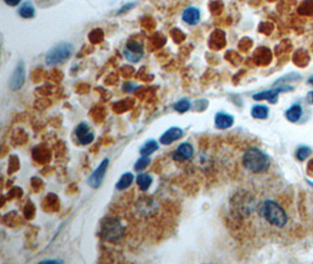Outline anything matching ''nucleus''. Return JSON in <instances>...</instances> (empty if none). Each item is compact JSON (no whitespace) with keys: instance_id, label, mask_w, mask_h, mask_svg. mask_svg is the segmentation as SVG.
Instances as JSON below:
<instances>
[{"instance_id":"b1692460","label":"nucleus","mask_w":313,"mask_h":264,"mask_svg":"<svg viewBox=\"0 0 313 264\" xmlns=\"http://www.w3.org/2000/svg\"><path fill=\"white\" fill-rule=\"evenodd\" d=\"M4 1H5L6 5L11 6V7H14V6L19 5L22 0H4Z\"/></svg>"},{"instance_id":"bb28decb","label":"nucleus","mask_w":313,"mask_h":264,"mask_svg":"<svg viewBox=\"0 0 313 264\" xmlns=\"http://www.w3.org/2000/svg\"><path fill=\"white\" fill-rule=\"evenodd\" d=\"M308 82L310 83V85H312V86H313V77L310 78V79L308 80Z\"/></svg>"},{"instance_id":"9b49d317","label":"nucleus","mask_w":313,"mask_h":264,"mask_svg":"<svg viewBox=\"0 0 313 264\" xmlns=\"http://www.w3.org/2000/svg\"><path fill=\"white\" fill-rule=\"evenodd\" d=\"M183 136V131L179 127H171L170 130L164 132V134L159 137V142L162 145H170V143L175 142V141L180 140Z\"/></svg>"},{"instance_id":"412c9836","label":"nucleus","mask_w":313,"mask_h":264,"mask_svg":"<svg viewBox=\"0 0 313 264\" xmlns=\"http://www.w3.org/2000/svg\"><path fill=\"white\" fill-rule=\"evenodd\" d=\"M311 153H312V151L309 148V147L303 146V147H299V148L297 149L296 157L299 161H304V160H306V158H308L310 155H311Z\"/></svg>"},{"instance_id":"20e7f679","label":"nucleus","mask_w":313,"mask_h":264,"mask_svg":"<svg viewBox=\"0 0 313 264\" xmlns=\"http://www.w3.org/2000/svg\"><path fill=\"white\" fill-rule=\"evenodd\" d=\"M123 227L116 218H108L102 224V238L108 242H116L122 238Z\"/></svg>"},{"instance_id":"6ab92c4d","label":"nucleus","mask_w":313,"mask_h":264,"mask_svg":"<svg viewBox=\"0 0 313 264\" xmlns=\"http://www.w3.org/2000/svg\"><path fill=\"white\" fill-rule=\"evenodd\" d=\"M136 184L140 189L147 190L150 187V185L153 184V178L148 174H138L136 178Z\"/></svg>"},{"instance_id":"f257e3e1","label":"nucleus","mask_w":313,"mask_h":264,"mask_svg":"<svg viewBox=\"0 0 313 264\" xmlns=\"http://www.w3.org/2000/svg\"><path fill=\"white\" fill-rule=\"evenodd\" d=\"M257 211L261 217H263L270 226L284 228L288 222V216L285 209L273 200H264L258 205Z\"/></svg>"},{"instance_id":"f3484780","label":"nucleus","mask_w":313,"mask_h":264,"mask_svg":"<svg viewBox=\"0 0 313 264\" xmlns=\"http://www.w3.org/2000/svg\"><path fill=\"white\" fill-rule=\"evenodd\" d=\"M134 182V175L131 173H126L120 178L119 182L116 184L117 190H125V189L129 188L131 184Z\"/></svg>"},{"instance_id":"7ed1b4c3","label":"nucleus","mask_w":313,"mask_h":264,"mask_svg":"<svg viewBox=\"0 0 313 264\" xmlns=\"http://www.w3.org/2000/svg\"><path fill=\"white\" fill-rule=\"evenodd\" d=\"M73 52V46L68 43H61L54 46L46 55V64L48 66H55L65 62L69 59Z\"/></svg>"},{"instance_id":"dca6fc26","label":"nucleus","mask_w":313,"mask_h":264,"mask_svg":"<svg viewBox=\"0 0 313 264\" xmlns=\"http://www.w3.org/2000/svg\"><path fill=\"white\" fill-rule=\"evenodd\" d=\"M158 147H159V145L157 142H156L155 140L147 141V142L144 143V145L141 147V149H140L141 157H149V155H152L153 153L157 151Z\"/></svg>"},{"instance_id":"ddd939ff","label":"nucleus","mask_w":313,"mask_h":264,"mask_svg":"<svg viewBox=\"0 0 313 264\" xmlns=\"http://www.w3.org/2000/svg\"><path fill=\"white\" fill-rule=\"evenodd\" d=\"M234 116L230 114L219 112L215 116V126L217 130H228L234 125Z\"/></svg>"},{"instance_id":"393cba45","label":"nucleus","mask_w":313,"mask_h":264,"mask_svg":"<svg viewBox=\"0 0 313 264\" xmlns=\"http://www.w3.org/2000/svg\"><path fill=\"white\" fill-rule=\"evenodd\" d=\"M62 261L60 260H46V261H41L40 263H61Z\"/></svg>"},{"instance_id":"9d476101","label":"nucleus","mask_w":313,"mask_h":264,"mask_svg":"<svg viewBox=\"0 0 313 264\" xmlns=\"http://www.w3.org/2000/svg\"><path fill=\"white\" fill-rule=\"evenodd\" d=\"M24 81H25V67H24L23 62H20L16 67V70H14L13 74H12L11 77L10 87L12 91H17V89L22 88V86L24 85Z\"/></svg>"},{"instance_id":"423d86ee","label":"nucleus","mask_w":313,"mask_h":264,"mask_svg":"<svg viewBox=\"0 0 313 264\" xmlns=\"http://www.w3.org/2000/svg\"><path fill=\"white\" fill-rule=\"evenodd\" d=\"M293 89V87L291 86H282V87H277L276 89H269V91L265 92H261L255 94L254 98L255 100L261 101V100H267L270 104H276L277 100H278V95L279 93L282 92H290Z\"/></svg>"},{"instance_id":"6e6552de","label":"nucleus","mask_w":313,"mask_h":264,"mask_svg":"<svg viewBox=\"0 0 313 264\" xmlns=\"http://www.w3.org/2000/svg\"><path fill=\"white\" fill-rule=\"evenodd\" d=\"M75 135H77L78 141L83 146L89 145L94 140V133L90 132L89 126L85 122H81L80 125H78V127L75 128Z\"/></svg>"},{"instance_id":"f8f14e48","label":"nucleus","mask_w":313,"mask_h":264,"mask_svg":"<svg viewBox=\"0 0 313 264\" xmlns=\"http://www.w3.org/2000/svg\"><path fill=\"white\" fill-rule=\"evenodd\" d=\"M182 19L183 22H184L185 24H188V25H197L198 23H200V19H201V12L198 8L196 7H188L185 8L184 11H183L182 13Z\"/></svg>"},{"instance_id":"39448f33","label":"nucleus","mask_w":313,"mask_h":264,"mask_svg":"<svg viewBox=\"0 0 313 264\" xmlns=\"http://www.w3.org/2000/svg\"><path fill=\"white\" fill-rule=\"evenodd\" d=\"M108 164H109V160H108V158H104V160L99 164V167L92 173V175H90L88 179V185H90V187L96 189L102 185L104 175H106L107 173Z\"/></svg>"},{"instance_id":"4be33fe9","label":"nucleus","mask_w":313,"mask_h":264,"mask_svg":"<svg viewBox=\"0 0 313 264\" xmlns=\"http://www.w3.org/2000/svg\"><path fill=\"white\" fill-rule=\"evenodd\" d=\"M299 13L312 14L313 13V0H306L299 6Z\"/></svg>"},{"instance_id":"f03ea898","label":"nucleus","mask_w":313,"mask_h":264,"mask_svg":"<svg viewBox=\"0 0 313 264\" xmlns=\"http://www.w3.org/2000/svg\"><path fill=\"white\" fill-rule=\"evenodd\" d=\"M242 162L243 167L252 174L265 173L271 166V158L269 155L256 147L246 149L243 154Z\"/></svg>"},{"instance_id":"aec40b11","label":"nucleus","mask_w":313,"mask_h":264,"mask_svg":"<svg viewBox=\"0 0 313 264\" xmlns=\"http://www.w3.org/2000/svg\"><path fill=\"white\" fill-rule=\"evenodd\" d=\"M190 107H191L190 101H189L188 99H182V100L177 101V103L174 104L173 108L174 110H176V112L179 113H185L190 109Z\"/></svg>"},{"instance_id":"a878e982","label":"nucleus","mask_w":313,"mask_h":264,"mask_svg":"<svg viewBox=\"0 0 313 264\" xmlns=\"http://www.w3.org/2000/svg\"><path fill=\"white\" fill-rule=\"evenodd\" d=\"M309 104H313V92H310L308 94V98H306Z\"/></svg>"},{"instance_id":"4468645a","label":"nucleus","mask_w":313,"mask_h":264,"mask_svg":"<svg viewBox=\"0 0 313 264\" xmlns=\"http://www.w3.org/2000/svg\"><path fill=\"white\" fill-rule=\"evenodd\" d=\"M302 113L303 109L302 107H300V105H293V106H291L287 110L285 116H287V119L290 122H297L298 120L302 118Z\"/></svg>"},{"instance_id":"a211bd4d","label":"nucleus","mask_w":313,"mask_h":264,"mask_svg":"<svg viewBox=\"0 0 313 264\" xmlns=\"http://www.w3.org/2000/svg\"><path fill=\"white\" fill-rule=\"evenodd\" d=\"M18 13H19V16L24 18V19H31V18L35 16V10L29 2H25V4L20 6Z\"/></svg>"},{"instance_id":"2eb2a0df","label":"nucleus","mask_w":313,"mask_h":264,"mask_svg":"<svg viewBox=\"0 0 313 264\" xmlns=\"http://www.w3.org/2000/svg\"><path fill=\"white\" fill-rule=\"evenodd\" d=\"M252 118L258 120H265L269 116V108L264 105H256L251 109Z\"/></svg>"},{"instance_id":"1a4fd4ad","label":"nucleus","mask_w":313,"mask_h":264,"mask_svg":"<svg viewBox=\"0 0 313 264\" xmlns=\"http://www.w3.org/2000/svg\"><path fill=\"white\" fill-rule=\"evenodd\" d=\"M194 153H195V149L191 143L189 142L181 143V145L175 149V152L173 153V158L175 161L190 160V158L194 157Z\"/></svg>"},{"instance_id":"5701e85b","label":"nucleus","mask_w":313,"mask_h":264,"mask_svg":"<svg viewBox=\"0 0 313 264\" xmlns=\"http://www.w3.org/2000/svg\"><path fill=\"white\" fill-rule=\"evenodd\" d=\"M149 163H150L149 157H142L136 161V163H135L134 166V169L137 170V172H140V170L146 169V168L149 166Z\"/></svg>"},{"instance_id":"0eeeda50","label":"nucleus","mask_w":313,"mask_h":264,"mask_svg":"<svg viewBox=\"0 0 313 264\" xmlns=\"http://www.w3.org/2000/svg\"><path fill=\"white\" fill-rule=\"evenodd\" d=\"M123 53H125L126 59L129 60V61H131V62L140 61L141 58H142V55H143L142 45L138 44L137 41H134V40L129 41V43L127 44V46H126L125 51H123Z\"/></svg>"}]
</instances>
